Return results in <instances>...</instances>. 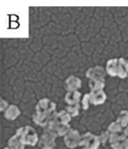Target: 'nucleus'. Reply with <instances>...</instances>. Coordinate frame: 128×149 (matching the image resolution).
<instances>
[{"label": "nucleus", "instance_id": "obj_1", "mask_svg": "<svg viewBox=\"0 0 128 149\" xmlns=\"http://www.w3.org/2000/svg\"><path fill=\"white\" fill-rule=\"evenodd\" d=\"M36 113L33 114V120L37 125L44 128L56 108V104L49 99H43L37 103Z\"/></svg>", "mask_w": 128, "mask_h": 149}, {"label": "nucleus", "instance_id": "obj_2", "mask_svg": "<svg viewBox=\"0 0 128 149\" xmlns=\"http://www.w3.org/2000/svg\"><path fill=\"white\" fill-rule=\"evenodd\" d=\"M16 134L20 136L21 141L25 145H29L34 146L39 140L35 130L30 126L18 128Z\"/></svg>", "mask_w": 128, "mask_h": 149}, {"label": "nucleus", "instance_id": "obj_3", "mask_svg": "<svg viewBox=\"0 0 128 149\" xmlns=\"http://www.w3.org/2000/svg\"><path fill=\"white\" fill-rule=\"evenodd\" d=\"M127 135L122 131L119 133H111L109 142L113 149H128Z\"/></svg>", "mask_w": 128, "mask_h": 149}, {"label": "nucleus", "instance_id": "obj_4", "mask_svg": "<svg viewBox=\"0 0 128 149\" xmlns=\"http://www.w3.org/2000/svg\"><path fill=\"white\" fill-rule=\"evenodd\" d=\"M58 134L51 130H44L39 142V146L42 149H53L56 146L55 140Z\"/></svg>", "mask_w": 128, "mask_h": 149}, {"label": "nucleus", "instance_id": "obj_5", "mask_svg": "<svg viewBox=\"0 0 128 149\" xmlns=\"http://www.w3.org/2000/svg\"><path fill=\"white\" fill-rule=\"evenodd\" d=\"M100 145V141L98 136L87 132L81 136L79 146H83V149H98Z\"/></svg>", "mask_w": 128, "mask_h": 149}, {"label": "nucleus", "instance_id": "obj_6", "mask_svg": "<svg viewBox=\"0 0 128 149\" xmlns=\"http://www.w3.org/2000/svg\"><path fill=\"white\" fill-rule=\"evenodd\" d=\"M81 139V136L80 133L78 132V130L71 129L70 131L67 132L65 135V144L69 148H74L79 146Z\"/></svg>", "mask_w": 128, "mask_h": 149}, {"label": "nucleus", "instance_id": "obj_7", "mask_svg": "<svg viewBox=\"0 0 128 149\" xmlns=\"http://www.w3.org/2000/svg\"><path fill=\"white\" fill-rule=\"evenodd\" d=\"M106 73L103 67L97 66L93 68H89L86 72V76L92 80H98L105 81Z\"/></svg>", "mask_w": 128, "mask_h": 149}, {"label": "nucleus", "instance_id": "obj_8", "mask_svg": "<svg viewBox=\"0 0 128 149\" xmlns=\"http://www.w3.org/2000/svg\"><path fill=\"white\" fill-rule=\"evenodd\" d=\"M106 99L107 95L103 90L91 91L90 94V102L95 106L104 104Z\"/></svg>", "mask_w": 128, "mask_h": 149}, {"label": "nucleus", "instance_id": "obj_9", "mask_svg": "<svg viewBox=\"0 0 128 149\" xmlns=\"http://www.w3.org/2000/svg\"><path fill=\"white\" fill-rule=\"evenodd\" d=\"M118 76L120 79H125L128 76V61L122 58L118 59Z\"/></svg>", "mask_w": 128, "mask_h": 149}, {"label": "nucleus", "instance_id": "obj_10", "mask_svg": "<svg viewBox=\"0 0 128 149\" xmlns=\"http://www.w3.org/2000/svg\"><path fill=\"white\" fill-rule=\"evenodd\" d=\"M67 88L69 91H77L81 87V80L79 78L71 75L66 80Z\"/></svg>", "mask_w": 128, "mask_h": 149}, {"label": "nucleus", "instance_id": "obj_11", "mask_svg": "<svg viewBox=\"0 0 128 149\" xmlns=\"http://www.w3.org/2000/svg\"><path fill=\"white\" fill-rule=\"evenodd\" d=\"M81 94L78 91H69L65 95V101L70 105L79 103Z\"/></svg>", "mask_w": 128, "mask_h": 149}, {"label": "nucleus", "instance_id": "obj_12", "mask_svg": "<svg viewBox=\"0 0 128 149\" xmlns=\"http://www.w3.org/2000/svg\"><path fill=\"white\" fill-rule=\"evenodd\" d=\"M20 113L21 112L17 106L10 105L5 110V117L9 120H14L19 116Z\"/></svg>", "mask_w": 128, "mask_h": 149}, {"label": "nucleus", "instance_id": "obj_13", "mask_svg": "<svg viewBox=\"0 0 128 149\" xmlns=\"http://www.w3.org/2000/svg\"><path fill=\"white\" fill-rule=\"evenodd\" d=\"M118 59H112L107 61L106 71L109 75L111 77L118 76Z\"/></svg>", "mask_w": 128, "mask_h": 149}, {"label": "nucleus", "instance_id": "obj_14", "mask_svg": "<svg viewBox=\"0 0 128 149\" xmlns=\"http://www.w3.org/2000/svg\"><path fill=\"white\" fill-rule=\"evenodd\" d=\"M56 120L58 123L60 124H68L71 120V116L67 111L62 110L56 114Z\"/></svg>", "mask_w": 128, "mask_h": 149}, {"label": "nucleus", "instance_id": "obj_15", "mask_svg": "<svg viewBox=\"0 0 128 149\" xmlns=\"http://www.w3.org/2000/svg\"><path fill=\"white\" fill-rule=\"evenodd\" d=\"M9 147L15 149H24L25 145L22 142L20 136L17 134L11 137L8 140Z\"/></svg>", "mask_w": 128, "mask_h": 149}, {"label": "nucleus", "instance_id": "obj_16", "mask_svg": "<svg viewBox=\"0 0 128 149\" xmlns=\"http://www.w3.org/2000/svg\"><path fill=\"white\" fill-rule=\"evenodd\" d=\"M71 130V126L69 124H60L56 121L54 132L58 134V136H65Z\"/></svg>", "mask_w": 128, "mask_h": 149}, {"label": "nucleus", "instance_id": "obj_17", "mask_svg": "<svg viewBox=\"0 0 128 149\" xmlns=\"http://www.w3.org/2000/svg\"><path fill=\"white\" fill-rule=\"evenodd\" d=\"M116 121L121 125L122 128L126 127L128 125V111L124 110L120 111Z\"/></svg>", "mask_w": 128, "mask_h": 149}, {"label": "nucleus", "instance_id": "obj_18", "mask_svg": "<svg viewBox=\"0 0 128 149\" xmlns=\"http://www.w3.org/2000/svg\"><path fill=\"white\" fill-rule=\"evenodd\" d=\"M89 86L91 91L103 90V88L105 87V81L91 80L89 82Z\"/></svg>", "mask_w": 128, "mask_h": 149}, {"label": "nucleus", "instance_id": "obj_19", "mask_svg": "<svg viewBox=\"0 0 128 149\" xmlns=\"http://www.w3.org/2000/svg\"><path fill=\"white\" fill-rule=\"evenodd\" d=\"M80 109V106L79 103L70 105L66 107V111L68 112L71 117H76L79 114V109Z\"/></svg>", "mask_w": 128, "mask_h": 149}, {"label": "nucleus", "instance_id": "obj_20", "mask_svg": "<svg viewBox=\"0 0 128 149\" xmlns=\"http://www.w3.org/2000/svg\"><path fill=\"white\" fill-rule=\"evenodd\" d=\"M108 130L111 132V133H119L121 132L124 130H122V126L120 125L118 122H113L109 125Z\"/></svg>", "mask_w": 128, "mask_h": 149}, {"label": "nucleus", "instance_id": "obj_21", "mask_svg": "<svg viewBox=\"0 0 128 149\" xmlns=\"http://www.w3.org/2000/svg\"><path fill=\"white\" fill-rule=\"evenodd\" d=\"M89 102H90V94H85L82 100L83 109L84 110H87L89 107Z\"/></svg>", "mask_w": 128, "mask_h": 149}, {"label": "nucleus", "instance_id": "obj_22", "mask_svg": "<svg viewBox=\"0 0 128 149\" xmlns=\"http://www.w3.org/2000/svg\"><path fill=\"white\" fill-rule=\"evenodd\" d=\"M109 136H110V135H109V133L108 132H103L101 133V135L100 136H99L100 143H102V144H104L107 141Z\"/></svg>", "mask_w": 128, "mask_h": 149}, {"label": "nucleus", "instance_id": "obj_23", "mask_svg": "<svg viewBox=\"0 0 128 149\" xmlns=\"http://www.w3.org/2000/svg\"><path fill=\"white\" fill-rule=\"evenodd\" d=\"M8 107V102L3 99L1 100V111H3L4 110H6L7 107Z\"/></svg>", "mask_w": 128, "mask_h": 149}, {"label": "nucleus", "instance_id": "obj_24", "mask_svg": "<svg viewBox=\"0 0 128 149\" xmlns=\"http://www.w3.org/2000/svg\"><path fill=\"white\" fill-rule=\"evenodd\" d=\"M124 133H125L126 135L128 136V126H126V128L124 130Z\"/></svg>", "mask_w": 128, "mask_h": 149}, {"label": "nucleus", "instance_id": "obj_25", "mask_svg": "<svg viewBox=\"0 0 128 149\" xmlns=\"http://www.w3.org/2000/svg\"><path fill=\"white\" fill-rule=\"evenodd\" d=\"M4 149H15V148H12V147H5Z\"/></svg>", "mask_w": 128, "mask_h": 149}]
</instances>
